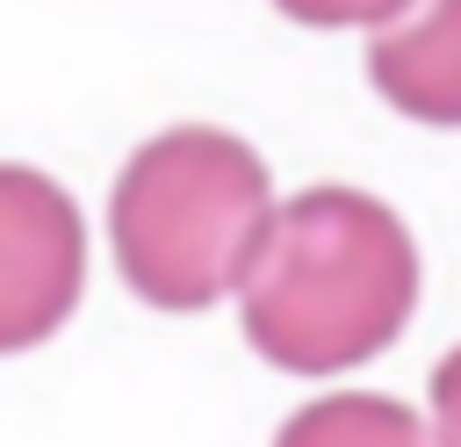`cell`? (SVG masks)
Here are the masks:
<instances>
[{"mask_svg":"<svg viewBox=\"0 0 461 447\" xmlns=\"http://www.w3.org/2000/svg\"><path fill=\"white\" fill-rule=\"evenodd\" d=\"M245 339L288 375L375 360L418 303V245L403 216L360 187H303L274 209L245 267Z\"/></svg>","mask_w":461,"mask_h":447,"instance_id":"cell-1","label":"cell"},{"mask_svg":"<svg viewBox=\"0 0 461 447\" xmlns=\"http://www.w3.org/2000/svg\"><path fill=\"white\" fill-rule=\"evenodd\" d=\"M274 224L267 159L209 123L158 130L108 187V245L115 274L158 310H209Z\"/></svg>","mask_w":461,"mask_h":447,"instance_id":"cell-2","label":"cell"},{"mask_svg":"<svg viewBox=\"0 0 461 447\" xmlns=\"http://www.w3.org/2000/svg\"><path fill=\"white\" fill-rule=\"evenodd\" d=\"M86 281V224L36 166H0V353L43 346Z\"/></svg>","mask_w":461,"mask_h":447,"instance_id":"cell-3","label":"cell"},{"mask_svg":"<svg viewBox=\"0 0 461 447\" xmlns=\"http://www.w3.org/2000/svg\"><path fill=\"white\" fill-rule=\"evenodd\" d=\"M367 79L418 123H461V0H418L403 22L375 29Z\"/></svg>","mask_w":461,"mask_h":447,"instance_id":"cell-4","label":"cell"},{"mask_svg":"<svg viewBox=\"0 0 461 447\" xmlns=\"http://www.w3.org/2000/svg\"><path fill=\"white\" fill-rule=\"evenodd\" d=\"M274 447H439L418 411H403L396 397H367V389H339V397H317L303 404Z\"/></svg>","mask_w":461,"mask_h":447,"instance_id":"cell-5","label":"cell"},{"mask_svg":"<svg viewBox=\"0 0 461 447\" xmlns=\"http://www.w3.org/2000/svg\"><path fill=\"white\" fill-rule=\"evenodd\" d=\"M274 7L303 29H389L403 22L411 0H274Z\"/></svg>","mask_w":461,"mask_h":447,"instance_id":"cell-6","label":"cell"},{"mask_svg":"<svg viewBox=\"0 0 461 447\" xmlns=\"http://www.w3.org/2000/svg\"><path fill=\"white\" fill-rule=\"evenodd\" d=\"M432 440L461 447V346L432 368Z\"/></svg>","mask_w":461,"mask_h":447,"instance_id":"cell-7","label":"cell"}]
</instances>
